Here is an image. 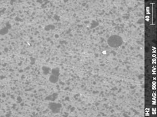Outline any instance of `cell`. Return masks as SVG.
<instances>
[{"label": "cell", "instance_id": "obj_1", "mask_svg": "<svg viewBox=\"0 0 157 117\" xmlns=\"http://www.w3.org/2000/svg\"><path fill=\"white\" fill-rule=\"evenodd\" d=\"M108 43L113 48H117L121 46L123 43L121 38L118 36H112L108 39Z\"/></svg>", "mask_w": 157, "mask_h": 117}]
</instances>
